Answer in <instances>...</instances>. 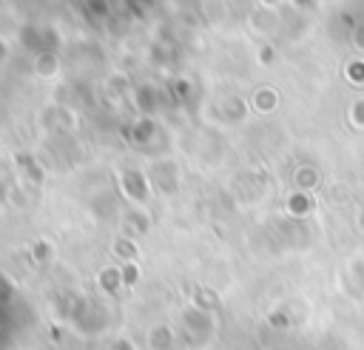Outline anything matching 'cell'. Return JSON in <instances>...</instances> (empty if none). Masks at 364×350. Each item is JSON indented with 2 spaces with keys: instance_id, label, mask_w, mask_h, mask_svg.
Listing matches in <instances>:
<instances>
[{
  "instance_id": "6da1fadb",
  "label": "cell",
  "mask_w": 364,
  "mask_h": 350,
  "mask_svg": "<svg viewBox=\"0 0 364 350\" xmlns=\"http://www.w3.org/2000/svg\"><path fill=\"white\" fill-rule=\"evenodd\" d=\"M151 347L154 350H171V330L168 327H154L151 330Z\"/></svg>"
},
{
  "instance_id": "7a4b0ae2",
  "label": "cell",
  "mask_w": 364,
  "mask_h": 350,
  "mask_svg": "<svg viewBox=\"0 0 364 350\" xmlns=\"http://www.w3.org/2000/svg\"><path fill=\"white\" fill-rule=\"evenodd\" d=\"M350 120H353L355 125H364V100H358V102L350 108Z\"/></svg>"
}]
</instances>
